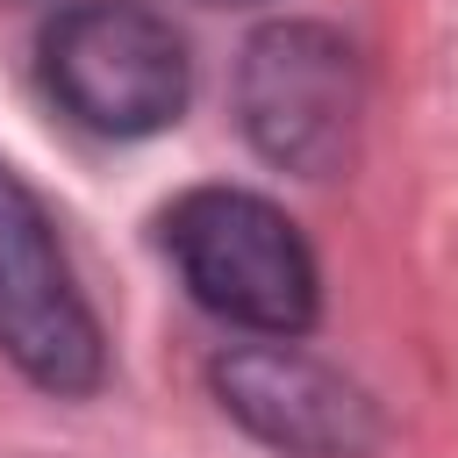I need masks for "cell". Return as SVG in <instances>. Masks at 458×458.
I'll list each match as a JSON object with an SVG mask.
<instances>
[{
  "label": "cell",
  "instance_id": "6da1fadb",
  "mask_svg": "<svg viewBox=\"0 0 458 458\" xmlns=\"http://www.w3.org/2000/svg\"><path fill=\"white\" fill-rule=\"evenodd\" d=\"M157 236H165V258L179 265L186 293L250 336H301L322 308L315 250L293 229V215L272 208L265 193L193 186L165 208Z\"/></svg>",
  "mask_w": 458,
  "mask_h": 458
},
{
  "label": "cell",
  "instance_id": "7a4b0ae2",
  "mask_svg": "<svg viewBox=\"0 0 458 458\" xmlns=\"http://www.w3.org/2000/svg\"><path fill=\"white\" fill-rule=\"evenodd\" d=\"M43 86L93 136H157L186 114V36L136 0H72L43 21Z\"/></svg>",
  "mask_w": 458,
  "mask_h": 458
},
{
  "label": "cell",
  "instance_id": "3957f363",
  "mask_svg": "<svg viewBox=\"0 0 458 458\" xmlns=\"http://www.w3.org/2000/svg\"><path fill=\"white\" fill-rule=\"evenodd\" d=\"M365 72L329 21H265L236 64V122L279 172L329 179L358 150Z\"/></svg>",
  "mask_w": 458,
  "mask_h": 458
},
{
  "label": "cell",
  "instance_id": "277c9868",
  "mask_svg": "<svg viewBox=\"0 0 458 458\" xmlns=\"http://www.w3.org/2000/svg\"><path fill=\"white\" fill-rule=\"evenodd\" d=\"M0 351L57 401H79L107 379V344L72 279L57 222L14 165H0Z\"/></svg>",
  "mask_w": 458,
  "mask_h": 458
},
{
  "label": "cell",
  "instance_id": "5b68a950",
  "mask_svg": "<svg viewBox=\"0 0 458 458\" xmlns=\"http://www.w3.org/2000/svg\"><path fill=\"white\" fill-rule=\"evenodd\" d=\"M208 386L229 422H243L258 444L286 458H372L386 444L379 401L315 351H301L293 336L222 351L208 365Z\"/></svg>",
  "mask_w": 458,
  "mask_h": 458
}]
</instances>
